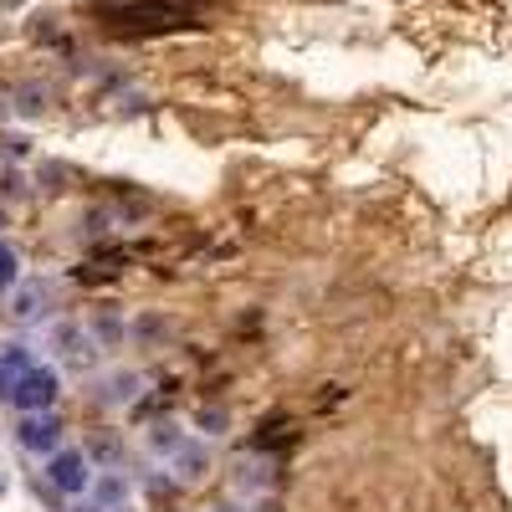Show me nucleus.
<instances>
[{
  "label": "nucleus",
  "mask_w": 512,
  "mask_h": 512,
  "mask_svg": "<svg viewBox=\"0 0 512 512\" xmlns=\"http://www.w3.org/2000/svg\"><path fill=\"white\" fill-rule=\"evenodd\" d=\"M57 390H62V384H57V374H52V369H36V364H31V369L21 374V384L11 390V405H21V410H52Z\"/></svg>",
  "instance_id": "1"
},
{
  "label": "nucleus",
  "mask_w": 512,
  "mask_h": 512,
  "mask_svg": "<svg viewBox=\"0 0 512 512\" xmlns=\"http://www.w3.org/2000/svg\"><path fill=\"white\" fill-rule=\"evenodd\" d=\"M57 441H62V420L47 415V410H26V420H21V446H26V451H57Z\"/></svg>",
  "instance_id": "2"
},
{
  "label": "nucleus",
  "mask_w": 512,
  "mask_h": 512,
  "mask_svg": "<svg viewBox=\"0 0 512 512\" xmlns=\"http://www.w3.org/2000/svg\"><path fill=\"white\" fill-rule=\"evenodd\" d=\"M47 477L57 492H82L88 487V461H82V451H57L52 466H47Z\"/></svg>",
  "instance_id": "3"
},
{
  "label": "nucleus",
  "mask_w": 512,
  "mask_h": 512,
  "mask_svg": "<svg viewBox=\"0 0 512 512\" xmlns=\"http://www.w3.org/2000/svg\"><path fill=\"white\" fill-rule=\"evenodd\" d=\"M26 369H31V354L26 349H6V354H0V400H11V390L21 384Z\"/></svg>",
  "instance_id": "4"
},
{
  "label": "nucleus",
  "mask_w": 512,
  "mask_h": 512,
  "mask_svg": "<svg viewBox=\"0 0 512 512\" xmlns=\"http://www.w3.org/2000/svg\"><path fill=\"white\" fill-rule=\"evenodd\" d=\"M11 282H16V251L0 246V287H11Z\"/></svg>",
  "instance_id": "5"
},
{
  "label": "nucleus",
  "mask_w": 512,
  "mask_h": 512,
  "mask_svg": "<svg viewBox=\"0 0 512 512\" xmlns=\"http://www.w3.org/2000/svg\"><path fill=\"white\" fill-rule=\"evenodd\" d=\"M36 303H41V292H36V287L21 292V297H16V318H36Z\"/></svg>",
  "instance_id": "6"
},
{
  "label": "nucleus",
  "mask_w": 512,
  "mask_h": 512,
  "mask_svg": "<svg viewBox=\"0 0 512 512\" xmlns=\"http://www.w3.org/2000/svg\"><path fill=\"white\" fill-rule=\"evenodd\" d=\"M200 425H216V436H221V431H226V410H205Z\"/></svg>",
  "instance_id": "7"
},
{
  "label": "nucleus",
  "mask_w": 512,
  "mask_h": 512,
  "mask_svg": "<svg viewBox=\"0 0 512 512\" xmlns=\"http://www.w3.org/2000/svg\"><path fill=\"white\" fill-rule=\"evenodd\" d=\"M256 512H282V507H277V502H262V507H256Z\"/></svg>",
  "instance_id": "8"
},
{
  "label": "nucleus",
  "mask_w": 512,
  "mask_h": 512,
  "mask_svg": "<svg viewBox=\"0 0 512 512\" xmlns=\"http://www.w3.org/2000/svg\"><path fill=\"white\" fill-rule=\"evenodd\" d=\"M216 512H236V507H216Z\"/></svg>",
  "instance_id": "9"
}]
</instances>
